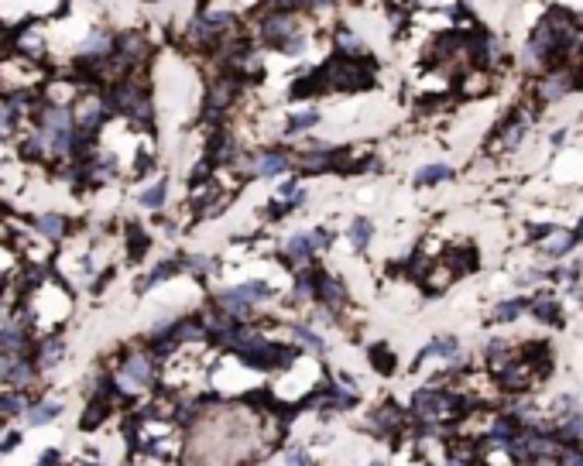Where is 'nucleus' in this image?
I'll return each mask as SVG.
<instances>
[{
  "mask_svg": "<svg viewBox=\"0 0 583 466\" xmlns=\"http://www.w3.org/2000/svg\"><path fill=\"white\" fill-rule=\"evenodd\" d=\"M25 295L18 298V309L25 315L27 329L35 336L42 333H62V326L73 315V288L65 285L58 275H38L35 282H21Z\"/></svg>",
  "mask_w": 583,
  "mask_h": 466,
  "instance_id": "1",
  "label": "nucleus"
},
{
  "mask_svg": "<svg viewBox=\"0 0 583 466\" xmlns=\"http://www.w3.org/2000/svg\"><path fill=\"white\" fill-rule=\"evenodd\" d=\"M237 38H247L244 31V14L237 7H196L192 18L186 21V31H182V42H186L192 52L203 55H216L223 45L237 42Z\"/></svg>",
  "mask_w": 583,
  "mask_h": 466,
  "instance_id": "2",
  "label": "nucleus"
},
{
  "mask_svg": "<svg viewBox=\"0 0 583 466\" xmlns=\"http://www.w3.org/2000/svg\"><path fill=\"white\" fill-rule=\"evenodd\" d=\"M104 96L110 106V117H120L141 130H155L158 103H155V89H151V69L131 73L117 82H106Z\"/></svg>",
  "mask_w": 583,
  "mask_h": 466,
  "instance_id": "3",
  "label": "nucleus"
},
{
  "mask_svg": "<svg viewBox=\"0 0 583 466\" xmlns=\"http://www.w3.org/2000/svg\"><path fill=\"white\" fill-rule=\"evenodd\" d=\"M577 38V25L570 14L563 11H549L535 31L529 34V45H525V65L529 69H549L556 65L559 55L570 49V42Z\"/></svg>",
  "mask_w": 583,
  "mask_h": 466,
  "instance_id": "4",
  "label": "nucleus"
},
{
  "mask_svg": "<svg viewBox=\"0 0 583 466\" xmlns=\"http://www.w3.org/2000/svg\"><path fill=\"white\" fill-rule=\"evenodd\" d=\"M158 377H161V357L151 346H134V350L117 357L113 370H110V388H113V394L137 398V394L155 388Z\"/></svg>",
  "mask_w": 583,
  "mask_h": 466,
  "instance_id": "5",
  "label": "nucleus"
},
{
  "mask_svg": "<svg viewBox=\"0 0 583 466\" xmlns=\"http://www.w3.org/2000/svg\"><path fill=\"white\" fill-rule=\"evenodd\" d=\"M278 298H282V291L271 285V282H265V278H244L237 285L220 288L216 298H213V309L223 312L234 322H254L258 309L268 306V302H278Z\"/></svg>",
  "mask_w": 583,
  "mask_h": 466,
  "instance_id": "6",
  "label": "nucleus"
},
{
  "mask_svg": "<svg viewBox=\"0 0 583 466\" xmlns=\"http://www.w3.org/2000/svg\"><path fill=\"white\" fill-rule=\"evenodd\" d=\"M244 89H247V82H240L234 73L216 69V73L210 76V82H206V89H203L199 120H203V124H210V127H220V124H223V120L237 110Z\"/></svg>",
  "mask_w": 583,
  "mask_h": 466,
  "instance_id": "7",
  "label": "nucleus"
},
{
  "mask_svg": "<svg viewBox=\"0 0 583 466\" xmlns=\"http://www.w3.org/2000/svg\"><path fill=\"white\" fill-rule=\"evenodd\" d=\"M73 110V124H76V137H80V148L82 155L93 148L96 134L106 127L110 120V106H106V96H104V86L100 82H89L82 86V93L76 96V103L69 106Z\"/></svg>",
  "mask_w": 583,
  "mask_h": 466,
  "instance_id": "8",
  "label": "nucleus"
},
{
  "mask_svg": "<svg viewBox=\"0 0 583 466\" xmlns=\"http://www.w3.org/2000/svg\"><path fill=\"white\" fill-rule=\"evenodd\" d=\"M244 179H282L295 172V151L285 144H251L234 165Z\"/></svg>",
  "mask_w": 583,
  "mask_h": 466,
  "instance_id": "9",
  "label": "nucleus"
},
{
  "mask_svg": "<svg viewBox=\"0 0 583 466\" xmlns=\"http://www.w3.org/2000/svg\"><path fill=\"white\" fill-rule=\"evenodd\" d=\"M49 76H52V65L42 62V58H27V55L14 52V49H7V52L0 55V89L38 93Z\"/></svg>",
  "mask_w": 583,
  "mask_h": 466,
  "instance_id": "10",
  "label": "nucleus"
},
{
  "mask_svg": "<svg viewBox=\"0 0 583 466\" xmlns=\"http://www.w3.org/2000/svg\"><path fill=\"white\" fill-rule=\"evenodd\" d=\"M408 415L415 422H425V425H439V422H453L463 415V401L450 394V391L439 388H419L412 394V405H408Z\"/></svg>",
  "mask_w": 583,
  "mask_h": 466,
  "instance_id": "11",
  "label": "nucleus"
},
{
  "mask_svg": "<svg viewBox=\"0 0 583 466\" xmlns=\"http://www.w3.org/2000/svg\"><path fill=\"white\" fill-rule=\"evenodd\" d=\"M11 49L27 55V58L49 62V55H52V31H49L45 21H25L18 31H11Z\"/></svg>",
  "mask_w": 583,
  "mask_h": 466,
  "instance_id": "12",
  "label": "nucleus"
},
{
  "mask_svg": "<svg viewBox=\"0 0 583 466\" xmlns=\"http://www.w3.org/2000/svg\"><path fill=\"white\" fill-rule=\"evenodd\" d=\"M330 49L333 55H344V58H353V62H374L371 45L364 42V34L350 25H333L330 27Z\"/></svg>",
  "mask_w": 583,
  "mask_h": 466,
  "instance_id": "13",
  "label": "nucleus"
},
{
  "mask_svg": "<svg viewBox=\"0 0 583 466\" xmlns=\"http://www.w3.org/2000/svg\"><path fill=\"white\" fill-rule=\"evenodd\" d=\"M316 306H322V309L333 312V315L340 309H346L350 306V288H346L344 278L316 267Z\"/></svg>",
  "mask_w": 583,
  "mask_h": 466,
  "instance_id": "14",
  "label": "nucleus"
},
{
  "mask_svg": "<svg viewBox=\"0 0 583 466\" xmlns=\"http://www.w3.org/2000/svg\"><path fill=\"white\" fill-rule=\"evenodd\" d=\"M322 124V110H319L313 100H299V103L292 106L289 113H285V120H282V137H306L309 130H316Z\"/></svg>",
  "mask_w": 583,
  "mask_h": 466,
  "instance_id": "15",
  "label": "nucleus"
},
{
  "mask_svg": "<svg viewBox=\"0 0 583 466\" xmlns=\"http://www.w3.org/2000/svg\"><path fill=\"white\" fill-rule=\"evenodd\" d=\"M65 336L62 333H42V336H35V353H31V360L38 370H55L58 363L65 360Z\"/></svg>",
  "mask_w": 583,
  "mask_h": 466,
  "instance_id": "16",
  "label": "nucleus"
},
{
  "mask_svg": "<svg viewBox=\"0 0 583 466\" xmlns=\"http://www.w3.org/2000/svg\"><path fill=\"white\" fill-rule=\"evenodd\" d=\"M316 247H313V237H309V230H299L292 233L289 240L282 244V260L289 264V267H309V264H316Z\"/></svg>",
  "mask_w": 583,
  "mask_h": 466,
  "instance_id": "17",
  "label": "nucleus"
},
{
  "mask_svg": "<svg viewBox=\"0 0 583 466\" xmlns=\"http://www.w3.org/2000/svg\"><path fill=\"white\" fill-rule=\"evenodd\" d=\"M573 89H577V73H570V69H553L546 79H539V100L542 103H556Z\"/></svg>",
  "mask_w": 583,
  "mask_h": 466,
  "instance_id": "18",
  "label": "nucleus"
},
{
  "mask_svg": "<svg viewBox=\"0 0 583 466\" xmlns=\"http://www.w3.org/2000/svg\"><path fill=\"white\" fill-rule=\"evenodd\" d=\"M175 278H182V258H179V254L158 260V264L137 282V295H148V291H155V288L165 285V282H175Z\"/></svg>",
  "mask_w": 583,
  "mask_h": 466,
  "instance_id": "19",
  "label": "nucleus"
},
{
  "mask_svg": "<svg viewBox=\"0 0 583 466\" xmlns=\"http://www.w3.org/2000/svg\"><path fill=\"white\" fill-rule=\"evenodd\" d=\"M31 230L38 233L45 244H62L73 233V227H69V216H62V213H38L31 220Z\"/></svg>",
  "mask_w": 583,
  "mask_h": 466,
  "instance_id": "20",
  "label": "nucleus"
},
{
  "mask_svg": "<svg viewBox=\"0 0 583 466\" xmlns=\"http://www.w3.org/2000/svg\"><path fill=\"white\" fill-rule=\"evenodd\" d=\"M289 333H292V343H295L302 353H309V357H322V353H326V336L319 333L313 322H295Z\"/></svg>",
  "mask_w": 583,
  "mask_h": 466,
  "instance_id": "21",
  "label": "nucleus"
},
{
  "mask_svg": "<svg viewBox=\"0 0 583 466\" xmlns=\"http://www.w3.org/2000/svg\"><path fill=\"white\" fill-rule=\"evenodd\" d=\"M62 415V401H55V398H38V401H27L25 408V425L31 429H42V425H52L55 418Z\"/></svg>",
  "mask_w": 583,
  "mask_h": 466,
  "instance_id": "22",
  "label": "nucleus"
},
{
  "mask_svg": "<svg viewBox=\"0 0 583 466\" xmlns=\"http://www.w3.org/2000/svg\"><path fill=\"white\" fill-rule=\"evenodd\" d=\"M577 240H580V233H577V230H559V227H549L546 240L539 244V251H542L546 258H566V254L577 247Z\"/></svg>",
  "mask_w": 583,
  "mask_h": 466,
  "instance_id": "23",
  "label": "nucleus"
},
{
  "mask_svg": "<svg viewBox=\"0 0 583 466\" xmlns=\"http://www.w3.org/2000/svg\"><path fill=\"white\" fill-rule=\"evenodd\" d=\"M21 275H25V258H21V251H18L14 244L0 240V288L7 285V282H21Z\"/></svg>",
  "mask_w": 583,
  "mask_h": 466,
  "instance_id": "24",
  "label": "nucleus"
},
{
  "mask_svg": "<svg viewBox=\"0 0 583 466\" xmlns=\"http://www.w3.org/2000/svg\"><path fill=\"white\" fill-rule=\"evenodd\" d=\"M134 199H137V206L148 209V213H161V209L168 206V179H158V182H151V185H141Z\"/></svg>",
  "mask_w": 583,
  "mask_h": 466,
  "instance_id": "25",
  "label": "nucleus"
},
{
  "mask_svg": "<svg viewBox=\"0 0 583 466\" xmlns=\"http://www.w3.org/2000/svg\"><path fill=\"white\" fill-rule=\"evenodd\" d=\"M432 357H439V360H456V357H460V339H456V336H436L422 350V353L415 357L412 367H422V363L432 360Z\"/></svg>",
  "mask_w": 583,
  "mask_h": 466,
  "instance_id": "26",
  "label": "nucleus"
},
{
  "mask_svg": "<svg viewBox=\"0 0 583 466\" xmlns=\"http://www.w3.org/2000/svg\"><path fill=\"white\" fill-rule=\"evenodd\" d=\"M371 240H374V223L368 216H353L350 227H346V244H350L357 254H364V251L371 247Z\"/></svg>",
  "mask_w": 583,
  "mask_h": 466,
  "instance_id": "27",
  "label": "nucleus"
},
{
  "mask_svg": "<svg viewBox=\"0 0 583 466\" xmlns=\"http://www.w3.org/2000/svg\"><path fill=\"white\" fill-rule=\"evenodd\" d=\"M401 408H398L395 401H388V405H381L377 412L371 415V429L374 432H381V436H388V432H395L398 425H401Z\"/></svg>",
  "mask_w": 583,
  "mask_h": 466,
  "instance_id": "28",
  "label": "nucleus"
},
{
  "mask_svg": "<svg viewBox=\"0 0 583 466\" xmlns=\"http://www.w3.org/2000/svg\"><path fill=\"white\" fill-rule=\"evenodd\" d=\"M453 179V168L450 165H443V161H436V165H422L419 172H415V189H432V185H439V182Z\"/></svg>",
  "mask_w": 583,
  "mask_h": 466,
  "instance_id": "29",
  "label": "nucleus"
},
{
  "mask_svg": "<svg viewBox=\"0 0 583 466\" xmlns=\"http://www.w3.org/2000/svg\"><path fill=\"white\" fill-rule=\"evenodd\" d=\"M27 408V391H14L11 394H0V418H18V415H25Z\"/></svg>",
  "mask_w": 583,
  "mask_h": 466,
  "instance_id": "30",
  "label": "nucleus"
},
{
  "mask_svg": "<svg viewBox=\"0 0 583 466\" xmlns=\"http://www.w3.org/2000/svg\"><path fill=\"white\" fill-rule=\"evenodd\" d=\"M525 298H508V302H501L498 309L491 312V322H511V319H518L522 312H525Z\"/></svg>",
  "mask_w": 583,
  "mask_h": 466,
  "instance_id": "31",
  "label": "nucleus"
},
{
  "mask_svg": "<svg viewBox=\"0 0 583 466\" xmlns=\"http://www.w3.org/2000/svg\"><path fill=\"white\" fill-rule=\"evenodd\" d=\"M371 363H374L377 374H395V353H391L384 343L371 346Z\"/></svg>",
  "mask_w": 583,
  "mask_h": 466,
  "instance_id": "32",
  "label": "nucleus"
},
{
  "mask_svg": "<svg viewBox=\"0 0 583 466\" xmlns=\"http://www.w3.org/2000/svg\"><path fill=\"white\" fill-rule=\"evenodd\" d=\"M532 315L539 322H549V326H563V312H559L556 302H535L532 306Z\"/></svg>",
  "mask_w": 583,
  "mask_h": 466,
  "instance_id": "33",
  "label": "nucleus"
},
{
  "mask_svg": "<svg viewBox=\"0 0 583 466\" xmlns=\"http://www.w3.org/2000/svg\"><path fill=\"white\" fill-rule=\"evenodd\" d=\"M313 237V247H316V254H326V251H333V244H337V233L330 230V227H313L309 230Z\"/></svg>",
  "mask_w": 583,
  "mask_h": 466,
  "instance_id": "34",
  "label": "nucleus"
},
{
  "mask_svg": "<svg viewBox=\"0 0 583 466\" xmlns=\"http://www.w3.org/2000/svg\"><path fill=\"white\" fill-rule=\"evenodd\" d=\"M522 134H525V120H511V124L504 127V134H501V144H504V148L518 144V141H522Z\"/></svg>",
  "mask_w": 583,
  "mask_h": 466,
  "instance_id": "35",
  "label": "nucleus"
},
{
  "mask_svg": "<svg viewBox=\"0 0 583 466\" xmlns=\"http://www.w3.org/2000/svg\"><path fill=\"white\" fill-rule=\"evenodd\" d=\"M285 466H313V460H309V453L302 446H292L285 453Z\"/></svg>",
  "mask_w": 583,
  "mask_h": 466,
  "instance_id": "36",
  "label": "nucleus"
},
{
  "mask_svg": "<svg viewBox=\"0 0 583 466\" xmlns=\"http://www.w3.org/2000/svg\"><path fill=\"white\" fill-rule=\"evenodd\" d=\"M559 466H583V449H577V446L559 449Z\"/></svg>",
  "mask_w": 583,
  "mask_h": 466,
  "instance_id": "37",
  "label": "nucleus"
},
{
  "mask_svg": "<svg viewBox=\"0 0 583 466\" xmlns=\"http://www.w3.org/2000/svg\"><path fill=\"white\" fill-rule=\"evenodd\" d=\"M21 432H7V436H0V456H7V453H14L18 446H21Z\"/></svg>",
  "mask_w": 583,
  "mask_h": 466,
  "instance_id": "38",
  "label": "nucleus"
},
{
  "mask_svg": "<svg viewBox=\"0 0 583 466\" xmlns=\"http://www.w3.org/2000/svg\"><path fill=\"white\" fill-rule=\"evenodd\" d=\"M11 363H14V357L0 353V388H7V374H11Z\"/></svg>",
  "mask_w": 583,
  "mask_h": 466,
  "instance_id": "39",
  "label": "nucleus"
},
{
  "mask_svg": "<svg viewBox=\"0 0 583 466\" xmlns=\"http://www.w3.org/2000/svg\"><path fill=\"white\" fill-rule=\"evenodd\" d=\"M55 463H58V449H49V453L38 460V466H55Z\"/></svg>",
  "mask_w": 583,
  "mask_h": 466,
  "instance_id": "40",
  "label": "nucleus"
},
{
  "mask_svg": "<svg viewBox=\"0 0 583 466\" xmlns=\"http://www.w3.org/2000/svg\"><path fill=\"white\" fill-rule=\"evenodd\" d=\"M199 7H213V4H220V0H196Z\"/></svg>",
  "mask_w": 583,
  "mask_h": 466,
  "instance_id": "41",
  "label": "nucleus"
},
{
  "mask_svg": "<svg viewBox=\"0 0 583 466\" xmlns=\"http://www.w3.org/2000/svg\"><path fill=\"white\" fill-rule=\"evenodd\" d=\"M577 86H583V76H577Z\"/></svg>",
  "mask_w": 583,
  "mask_h": 466,
  "instance_id": "42",
  "label": "nucleus"
},
{
  "mask_svg": "<svg viewBox=\"0 0 583 466\" xmlns=\"http://www.w3.org/2000/svg\"><path fill=\"white\" fill-rule=\"evenodd\" d=\"M368 466H384V463H368Z\"/></svg>",
  "mask_w": 583,
  "mask_h": 466,
  "instance_id": "43",
  "label": "nucleus"
},
{
  "mask_svg": "<svg viewBox=\"0 0 583 466\" xmlns=\"http://www.w3.org/2000/svg\"><path fill=\"white\" fill-rule=\"evenodd\" d=\"M580 230H583V220H580Z\"/></svg>",
  "mask_w": 583,
  "mask_h": 466,
  "instance_id": "44",
  "label": "nucleus"
}]
</instances>
